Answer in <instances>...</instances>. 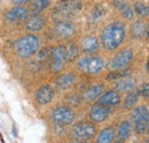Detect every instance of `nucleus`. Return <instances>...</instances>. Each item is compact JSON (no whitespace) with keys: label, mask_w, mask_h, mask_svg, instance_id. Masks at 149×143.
<instances>
[{"label":"nucleus","mask_w":149,"mask_h":143,"mask_svg":"<svg viewBox=\"0 0 149 143\" xmlns=\"http://www.w3.org/2000/svg\"><path fill=\"white\" fill-rule=\"evenodd\" d=\"M146 143H149V135L147 136V140H146Z\"/></svg>","instance_id":"34"},{"label":"nucleus","mask_w":149,"mask_h":143,"mask_svg":"<svg viewBox=\"0 0 149 143\" xmlns=\"http://www.w3.org/2000/svg\"><path fill=\"white\" fill-rule=\"evenodd\" d=\"M74 84V76L71 72H65L61 76L57 77L55 80V86L57 90H67L72 87Z\"/></svg>","instance_id":"18"},{"label":"nucleus","mask_w":149,"mask_h":143,"mask_svg":"<svg viewBox=\"0 0 149 143\" xmlns=\"http://www.w3.org/2000/svg\"><path fill=\"white\" fill-rule=\"evenodd\" d=\"M104 93V86L101 84H96L92 87H90L88 90H85L84 93V100L86 102H93L95 100L100 99V96Z\"/></svg>","instance_id":"19"},{"label":"nucleus","mask_w":149,"mask_h":143,"mask_svg":"<svg viewBox=\"0 0 149 143\" xmlns=\"http://www.w3.org/2000/svg\"><path fill=\"white\" fill-rule=\"evenodd\" d=\"M145 32H146V28H145V24L142 22H136L133 26H132V36L136 39H141L145 36Z\"/></svg>","instance_id":"25"},{"label":"nucleus","mask_w":149,"mask_h":143,"mask_svg":"<svg viewBox=\"0 0 149 143\" xmlns=\"http://www.w3.org/2000/svg\"><path fill=\"white\" fill-rule=\"evenodd\" d=\"M131 124L136 135H145L149 132V110L146 106L134 108L131 113Z\"/></svg>","instance_id":"2"},{"label":"nucleus","mask_w":149,"mask_h":143,"mask_svg":"<svg viewBox=\"0 0 149 143\" xmlns=\"http://www.w3.org/2000/svg\"><path fill=\"white\" fill-rule=\"evenodd\" d=\"M135 12L141 17H147V16H149V6L146 5V3H143V2L138 1L135 3Z\"/></svg>","instance_id":"26"},{"label":"nucleus","mask_w":149,"mask_h":143,"mask_svg":"<svg viewBox=\"0 0 149 143\" xmlns=\"http://www.w3.org/2000/svg\"><path fill=\"white\" fill-rule=\"evenodd\" d=\"M40 48V40L35 35H25L21 37L16 45V51L19 57L29 58L33 56Z\"/></svg>","instance_id":"4"},{"label":"nucleus","mask_w":149,"mask_h":143,"mask_svg":"<svg viewBox=\"0 0 149 143\" xmlns=\"http://www.w3.org/2000/svg\"><path fill=\"white\" fill-rule=\"evenodd\" d=\"M120 102H122V99H120L119 92H118V90H113L104 92V93L100 96V99H99V101H97V103L103 104V106H106V107H108V108L118 107V106L120 104Z\"/></svg>","instance_id":"11"},{"label":"nucleus","mask_w":149,"mask_h":143,"mask_svg":"<svg viewBox=\"0 0 149 143\" xmlns=\"http://www.w3.org/2000/svg\"><path fill=\"white\" fill-rule=\"evenodd\" d=\"M78 47L74 44L68 45V47H65V55H67V62H74V60H77L78 57Z\"/></svg>","instance_id":"24"},{"label":"nucleus","mask_w":149,"mask_h":143,"mask_svg":"<svg viewBox=\"0 0 149 143\" xmlns=\"http://www.w3.org/2000/svg\"><path fill=\"white\" fill-rule=\"evenodd\" d=\"M55 33L56 36L60 37L61 39H69L76 33V29H74L72 23L63 21V22H60L56 24Z\"/></svg>","instance_id":"17"},{"label":"nucleus","mask_w":149,"mask_h":143,"mask_svg":"<svg viewBox=\"0 0 149 143\" xmlns=\"http://www.w3.org/2000/svg\"><path fill=\"white\" fill-rule=\"evenodd\" d=\"M14 3H16V5H22V3H25V2H28L29 0H12Z\"/></svg>","instance_id":"29"},{"label":"nucleus","mask_w":149,"mask_h":143,"mask_svg":"<svg viewBox=\"0 0 149 143\" xmlns=\"http://www.w3.org/2000/svg\"><path fill=\"white\" fill-rule=\"evenodd\" d=\"M133 57H134V54L131 49H124L110 60L108 68L110 70H113V71H120L130 64Z\"/></svg>","instance_id":"7"},{"label":"nucleus","mask_w":149,"mask_h":143,"mask_svg":"<svg viewBox=\"0 0 149 143\" xmlns=\"http://www.w3.org/2000/svg\"><path fill=\"white\" fill-rule=\"evenodd\" d=\"M106 67V62L100 56H84L77 62V68L85 74H97Z\"/></svg>","instance_id":"5"},{"label":"nucleus","mask_w":149,"mask_h":143,"mask_svg":"<svg viewBox=\"0 0 149 143\" xmlns=\"http://www.w3.org/2000/svg\"><path fill=\"white\" fill-rule=\"evenodd\" d=\"M147 71L149 72V57H148V61H147Z\"/></svg>","instance_id":"33"},{"label":"nucleus","mask_w":149,"mask_h":143,"mask_svg":"<svg viewBox=\"0 0 149 143\" xmlns=\"http://www.w3.org/2000/svg\"><path fill=\"white\" fill-rule=\"evenodd\" d=\"M113 5L125 18H127V19L133 18V9L129 6V3L125 0H115Z\"/></svg>","instance_id":"21"},{"label":"nucleus","mask_w":149,"mask_h":143,"mask_svg":"<svg viewBox=\"0 0 149 143\" xmlns=\"http://www.w3.org/2000/svg\"><path fill=\"white\" fill-rule=\"evenodd\" d=\"M67 62V55H65V47L64 46H57L52 52V69L54 72H60L64 63Z\"/></svg>","instance_id":"10"},{"label":"nucleus","mask_w":149,"mask_h":143,"mask_svg":"<svg viewBox=\"0 0 149 143\" xmlns=\"http://www.w3.org/2000/svg\"><path fill=\"white\" fill-rule=\"evenodd\" d=\"M126 36L125 26L122 22H111L108 25H106L100 36V41L101 46L106 51H115L117 49L124 41Z\"/></svg>","instance_id":"1"},{"label":"nucleus","mask_w":149,"mask_h":143,"mask_svg":"<svg viewBox=\"0 0 149 143\" xmlns=\"http://www.w3.org/2000/svg\"><path fill=\"white\" fill-rule=\"evenodd\" d=\"M0 2H1V0H0Z\"/></svg>","instance_id":"35"},{"label":"nucleus","mask_w":149,"mask_h":143,"mask_svg":"<svg viewBox=\"0 0 149 143\" xmlns=\"http://www.w3.org/2000/svg\"><path fill=\"white\" fill-rule=\"evenodd\" d=\"M72 143H90V141H74Z\"/></svg>","instance_id":"31"},{"label":"nucleus","mask_w":149,"mask_h":143,"mask_svg":"<svg viewBox=\"0 0 149 143\" xmlns=\"http://www.w3.org/2000/svg\"><path fill=\"white\" fill-rule=\"evenodd\" d=\"M141 95L143 97H149V83H146L141 87Z\"/></svg>","instance_id":"28"},{"label":"nucleus","mask_w":149,"mask_h":143,"mask_svg":"<svg viewBox=\"0 0 149 143\" xmlns=\"http://www.w3.org/2000/svg\"><path fill=\"white\" fill-rule=\"evenodd\" d=\"M54 97V90L49 85L41 86L36 93V101L40 106H46L52 102Z\"/></svg>","instance_id":"16"},{"label":"nucleus","mask_w":149,"mask_h":143,"mask_svg":"<svg viewBox=\"0 0 149 143\" xmlns=\"http://www.w3.org/2000/svg\"><path fill=\"white\" fill-rule=\"evenodd\" d=\"M133 133V127L130 120H123L117 127V139L116 143H125L130 140Z\"/></svg>","instance_id":"15"},{"label":"nucleus","mask_w":149,"mask_h":143,"mask_svg":"<svg viewBox=\"0 0 149 143\" xmlns=\"http://www.w3.org/2000/svg\"><path fill=\"white\" fill-rule=\"evenodd\" d=\"M110 115H111V108H108L100 103H95L90 109L88 118L94 124H101L104 123L110 117Z\"/></svg>","instance_id":"8"},{"label":"nucleus","mask_w":149,"mask_h":143,"mask_svg":"<svg viewBox=\"0 0 149 143\" xmlns=\"http://www.w3.org/2000/svg\"><path fill=\"white\" fill-rule=\"evenodd\" d=\"M102 15H103V13L101 12V9L96 8V9H94L93 13H92V19L93 21H99V19H101Z\"/></svg>","instance_id":"27"},{"label":"nucleus","mask_w":149,"mask_h":143,"mask_svg":"<svg viewBox=\"0 0 149 143\" xmlns=\"http://www.w3.org/2000/svg\"><path fill=\"white\" fill-rule=\"evenodd\" d=\"M97 134L96 124L93 121L81 120L76 123L70 129V136L74 141H91Z\"/></svg>","instance_id":"3"},{"label":"nucleus","mask_w":149,"mask_h":143,"mask_svg":"<svg viewBox=\"0 0 149 143\" xmlns=\"http://www.w3.org/2000/svg\"><path fill=\"white\" fill-rule=\"evenodd\" d=\"M29 16V12L25 7L17 5L15 7H12L5 15L6 19L10 23V24H16L19 22H23V21H26V18Z\"/></svg>","instance_id":"9"},{"label":"nucleus","mask_w":149,"mask_h":143,"mask_svg":"<svg viewBox=\"0 0 149 143\" xmlns=\"http://www.w3.org/2000/svg\"><path fill=\"white\" fill-rule=\"evenodd\" d=\"M140 94L141 92L136 90H133L131 92H127L124 101H123V104H122V108L124 110H132L133 108L135 107V104L139 102V97H140Z\"/></svg>","instance_id":"20"},{"label":"nucleus","mask_w":149,"mask_h":143,"mask_svg":"<svg viewBox=\"0 0 149 143\" xmlns=\"http://www.w3.org/2000/svg\"><path fill=\"white\" fill-rule=\"evenodd\" d=\"M13 133H14V136H17V132H16V128L13 127Z\"/></svg>","instance_id":"32"},{"label":"nucleus","mask_w":149,"mask_h":143,"mask_svg":"<svg viewBox=\"0 0 149 143\" xmlns=\"http://www.w3.org/2000/svg\"><path fill=\"white\" fill-rule=\"evenodd\" d=\"M146 37H147V39L149 40V25L148 28H147V30H146Z\"/></svg>","instance_id":"30"},{"label":"nucleus","mask_w":149,"mask_h":143,"mask_svg":"<svg viewBox=\"0 0 149 143\" xmlns=\"http://www.w3.org/2000/svg\"><path fill=\"white\" fill-rule=\"evenodd\" d=\"M51 119L56 126L64 127V126L71 125L74 123L76 119V113L71 108L61 106V107L55 108L52 111Z\"/></svg>","instance_id":"6"},{"label":"nucleus","mask_w":149,"mask_h":143,"mask_svg":"<svg viewBox=\"0 0 149 143\" xmlns=\"http://www.w3.org/2000/svg\"><path fill=\"white\" fill-rule=\"evenodd\" d=\"M49 5H51V0H33V2L31 5V10L33 14H40Z\"/></svg>","instance_id":"23"},{"label":"nucleus","mask_w":149,"mask_h":143,"mask_svg":"<svg viewBox=\"0 0 149 143\" xmlns=\"http://www.w3.org/2000/svg\"><path fill=\"white\" fill-rule=\"evenodd\" d=\"M116 88L118 92H131L135 90V80L133 78L125 77L118 81V84L116 85Z\"/></svg>","instance_id":"22"},{"label":"nucleus","mask_w":149,"mask_h":143,"mask_svg":"<svg viewBox=\"0 0 149 143\" xmlns=\"http://www.w3.org/2000/svg\"><path fill=\"white\" fill-rule=\"evenodd\" d=\"M46 25V19L40 14H32L25 21V29L30 32H39Z\"/></svg>","instance_id":"14"},{"label":"nucleus","mask_w":149,"mask_h":143,"mask_svg":"<svg viewBox=\"0 0 149 143\" xmlns=\"http://www.w3.org/2000/svg\"><path fill=\"white\" fill-rule=\"evenodd\" d=\"M117 139V131L113 126L103 127L95 136V143H115Z\"/></svg>","instance_id":"12"},{"label":"nucleus","mask_w":149,"mask_h":143,"mask_svg":"<svg viewBox=\"0 0 149 143\" xmlns=\"http://www.w3.org/2000/svg\"><path fill=\"white\" fill-rule=\"evenodd\" d=\"M80 48H81L83 53L86 55H94L100 49V42L96 37L86 36L85 38H83V40L80 42Z\"/></svg>","instance_id":"13"}]
</instances>
